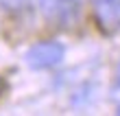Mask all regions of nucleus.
<instances>
[{"label":"nucleus","instance_id":"nucleus-4","mask_svg":"<svg viewBox=\"0 0 120 116\" xmlns=\"http://www.w3.org/2000/svg\"><path fill=\"white\" fill-rule=\"evenodd\" d=\"M26 2H29V0H0V4H2L4 9H9V11H20V9H24Z\"/></svg>","mask_w":120,"mask_h":116},{"label":"nucleus","instance_id":"nucleus-5","mask_svg":"<svg viewBox=\"0 0 120 116\" xmlns=\"http://www.w3.org/2000/svg\"><path fill=\"white\" fill-rule=\"evenodd\" d=\"M116 83L120 85V61H118V66H116Z\"/></svg>","mask_w":120,"mask_h":116},{"label":"nucleus","instance_id":"nucleus-6","mask_svg":"<svg viewBox=\"0 0 120 116\" xmlns=\"http://www.w3.org/2000/svg\"><path fill=\"white\" fill-rule=\"evenodd\" d=\"M2 90H4V83H2V79H0V94H2Z\"/></svg>","mask_w":120,"mask_h":116},{"label":"nucleus","instance_id":"nucleus-7","mask_svg":"<svg viewBox=\"0 0 120 116\" xmlns=\"http://www.w3.org/2000/svg\"><path fill=\"white\" fill-rule=\"evenodd\" d=\"M118 114H120V105H118Z\"/></svg>","mask_w":120,"mask_h":116},{"label":"nucleus","instance_id":"nucleus-3","mask_svg":"<svg viewBox=\"0 0 120 116\" xmlns=\"http://www.w3.org/2000/svg\"><path fill=\"white\" fill-rule=\"evenodd\" d=\"M92 11L103 33L114 35L120 31V0H92Z\"/></svg>","mask_w":120,"mask_h":116},{"label":"nucleus","instance_id":"nucleus-1","mask_svg":"<svg viewBox=\"0 0 120 116\" xmlns=\"http://www.w3.org/2000/svg\"><path fill=\"white\" fill-rule=\"evenodd\" d=\"M66 59V46L59 40H41L37 44L29 46L24 53V64L31 70H50L57 68Z\"/></svg>","mask_w":120,"mask_h":116},{"label":"nucleus","instance_id":"nucleus-2","mask_svg":"<svg viewBox=\"0 0 120 116\" xmlns=\"http://www.w3.org/2000/svg\"><path fill=\"white\" fill-rule=\"evenodd\" d=\"M83 0H39L41 13L59 26H72L81 13Z\"/></svg>","mask_w":120,"mask_h":116}]
</instances>
